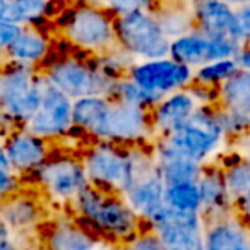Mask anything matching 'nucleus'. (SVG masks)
<instances>
[{"instance_id": "obj_1", "label": "nucleus", "mask_w": 250, "mask_h": 250, "mask_svg": "<svg viewBox=\"0 0 250 250\" xmlns=\"http://www.w3.org/2000/svg\"><path fill=\"white\" fill-rule=\"evenodd\" d=\"M59 29L67 45L89 59L117 46L113 16L86 0L72 9H63Z\"/></svg>"}, {"instance_id": "obj_2", "label": "nucleus", "mask_w": 250, "mask_h": 250, "mask_svg": "<svg viewBox=\"0 0 250 250\" xmlns=\"http://www.w3.org/2000/svg\"><path fill=\"white\" fill-rule=\"evenodd\" d=\"M158 139H163L168 146L201 165L214 163L223 156V149L229 144L216 120L214 104L199 106L187 124Z\"/></svg>"}, {"instance_id": "obj_3", "label": "nucleus", "mask_w": 250, "mask_h": 250, "mask_svg": "<svg viewBox=\"0 0 250 250\" xmlns=\"http://www.w3.org/2000/svg\"><path fill=\"white\" fill-rule=\"evenodd\" d=\"M52 87L65 94L70 101L84 96H108L115 79L104 76L89 57L65 55L48 60L40 69Z\"/></svg>"}, {"instance_id": "obj_4", "label": "nucleus", "mask_w": 250, "mask_h": 250, "mask_svg": "<svg viewBox=\"0 0 250 250\" xmlns=\"http://www.w3.org/2000/svg\"><path fill=\"white\" fill-rule=\"evenodd\" d=\"M45 77L40 70L16 63L0 65V113L22 127L42 100Z\"/></svg>"}, {"instance_id": "obj_5", "label": "nucleus", "mask_w": 250, "mask_h": 250, "mask_svg": "<svg viewBox=\"0 0 250 250\" xmlns=\"http://www.w3.org/2000/svg\"><path fill=\"white\" fill-rule=\"evenodd\" d=\"M79 158L87 182L103 192L122 195L132 185L134 177L127 147L106 141H93Z\"/></svg>"}, {"instance_id": "obj_6", "label": "nucleus", "mask_w": 250, "mask_h": 250, "mask_svg": "<svg viewBox=\"0 0 250 250\" xmlns=\"http://www.w3.org/2000/svg\"><path fill=\"white\" fill-rule=\"evenodd\" d=\"M115 42L134 60H156L168 57L170 40L163 35L154 12L136 11L113 18Z\"/></svg>"}, {"instance_id": "obj_7", "label": "nucleus", "mask_w": 250, "mask_h": 250, "mask_svg": "<svg viewBox=\"0 0 250 250\" xmlns=\"http://www.w3.org/2000/svg\"><path fill=\"white\" fill-rule=\"evenodd\" d=\"M22 184H33L52 201L70 204L89 182L79 156L52 153L38 170L22 178Z\"/></svg>"}, {"instance_id": "obj_8", "label": "nucleus", "mask_w": 250, "mask_h": 250, "mask_svg": "<svg viewBox=\"0 0 250 250\" xmlns=\"http://www.w3.org/2000/svg\"><path fill=\"white\" fill-rule=\"evenodd\" d=\"M216 104V89L190 84L188 87L163 96L149 110L151 130L154 139L180 129L199 106Z\"/></svg>"}, {"instance_id": "obj_9", "label": "nucleus", "mask_w": 250, "mask_h": 250, "mask_svg": "<svg viewBox=\"0 0 250 250\" xmlns=\"http://www.w3.org/2000/svg\"><path fill=\"white\" fill-rule=\"evenodd\" d=\"M22 129L55 146L57 143L65 139L74 129L72 101L45 81L38 108L33 117L22 125Z\"/></svg>"}, {"instance_id": "obj_10", "label": "nucleus", "mask_w": 250, "mask_h": 250, "mask_svg": "<svg viewBox=\"0 0 250 250\" xmlns=\"http://www.w3.org/2000/svg\"><path fill=\"white\" fill-rule=\"evenodd\" d=\"M127 77L158 98L194 84V70L170 57L156 60H136L127 70Z\"/></svg>"}, {"instance_id": "obj_11", "label": "nucleus", "mask_w": 250, "mask_h": 250, "mask_svg": "<svg viewBox=\"0 0 250 250\" xmlns=\"http://www.w3.org/2000/svg\"><path fill=\"white\" fill-rule=\"evenodd\" d=\"M101 141L122 147L151 146L154 136L151 130L149 110L111 100Z\"/></svg>"}, {"instance_id": "obj_12", "label": "nucleus", "mask_w": 250, "mask_h": 250, "mask_svg": "<svg viewBox=\"0 0 250 250\" xmlns=\"http://www.w3.org/2000/svg\"><path fill=\"white\" fill-rule=\"evenodd\" d=\"M240 46L243 45H238L228 36H209L194 29L171 40L168 57L195 70L214 60L233 59Z\"/></svg>"}, {"instance_id": "obj_13", "label": "nucleus", "mask_w": 250, "mask_h": 250, "mask_svg": "<svg viewBox=\"0 0 250 250\" xmlns=\"http://www.w3.org/2000/svg\"><path fill=\"white\" fill-rule=\"evenodd\" d=\"M163 250H204L202 218L199 212H180L165 208L149 225Z\"/></svg>"}, {"instance_id": "obj_14", "label": "nucleus", "mask_w": 250, "mask_h": 250, "mask_svg": "<svg viewBox=\"0 0 250 250\" xmlns=\"http://www.w3.org/2000/svg\"><path fill=\"white\" fill-rule=\"evenodd\" d=\"M2 146L7 156L9 168L21 178L38 170L53 153V144L40 139L22 127L12 130Z\"/></svg>"}, {"instance_id": "obj_15", "label": "nucleus", "mask_w": 250, "mask_h": 250, "mask_svg": "<svg viewBox=\"0 0 250 250\" xmlns=\"http://www.w3.org/2000/svg\"><path fill=\"white\" fill-rule=\"evenodd\" d=\"M52 38L42 26H24L5 53V63L40 70L52 55Z\"/></svg>"}, {"instance_id": "obj_16", "label": "nucleus", "mask_w": 250, "mask_h": 250, "mask_svg": "<svg viewBox=\"0 0 250 250\" xmlns=\"http://www.w3.org/2000/svg\"><path fill=\"white\" fill-rule=\"evenodd\" d=\"M163 194H165V184L160 178V175H158L156 168H154L149 173L137 178L122 194V199L143 219V223H146L149 226L165 211V208H167L165 206Z\"/></svg>"}, {"instance_id": "obj_17", "label": "nucleus", "mask_w": 250, "mask_h": 250, "mask_svg": "<svg viewBox=\"0 0 250 250\" xmlns=\"http://www.w3.org/2000/svg\"><path fill=\"white\" fill-rule=\"evenodd\" d=\"M151 154H153L154 168L165 185L197 182L204 168V165L178 153L163 139H154L151 143Z\"/></svg>"}, {"instance_id": "obj_18", "label": "nucleus", "mask_w": 250, "mask_h": 250, "mask_svg": "<svg viewBox=\"0 0 250 250\" xmlns=\"http://www.w3.org/2000/svg\"><path fill=\"white\" fill-rule=\"evenodd\" d=\"M202 238L204 250H250L247 223L233 212L202 221Z\"/></svg>"}, {"instance_id": "obj_19", "label": "nucleus", "mask_w": 250, "mask_h": 250, "mask_svg": "<svg viewBox=\"0 0 250 250\" xmlns=\"http://www.w3.org/2000/svg\"><path fill=\"white\" fill-rule=\"evenodd\" d=\"M199 195H201V218L202 221L221 218L231 214L233 206L223 182L221 168L218 163L204 165L202 173L197 180Z\"/></svg>"}, {"instance_id": "obj_20", "label": "nucleus", "mask_w": 250, "mask_h": 250, "mask_svg": "<svg viewBox=\"0 0 250 250\" xmlns=\"http://www.w3.org/2000/svg\"><path fill=\"white\" fill-rule=\"evenodd\" d=\"M225 182L226 192L231 201L233 214L238 216L243 223L249 218V194H250V165L247 158L233 156L223 158V163L219 165Z\"/></svg>"}, {"instance_id": "obj_21", "label": "nucleus", "mask_w": 250, "mask_h": 250, "mask_svg": "<svg viewBox=\"0 0 250 250\" xmlns=\"http://www.w3.org/2000/svg\"><path fill=\"white\" fill-rule=\"evenodd\" d=\"M111 98L108 96H84L72 101V127L76 132L101 141Z\"/></svg>"}, {"instance_id": "obj_22", "label": "nucleus", "mask_w": 250, "mask_h": 250, "mask_svg": "<svg viewBox=\"0 0 250 250\" xmlns=\"http://www.w3.org/2000/svg\"><path fill=\"white\" fill-rule=\"evenodd\" d=\"M194 29L209 36H228L231 31L235 9L221 0H192L190 4Z\"/></svg>"}, {"instance_id": "obj_23", "label": "nucleus", "mask_w": 250, "mask_h": 250, "mask_svg": "<svg viewBox=\"0 0 250 250\" xmlns=\"http://www.w3.org/2000/svg\"><path fill=\"white\" fill-rule=\"evenodd\" d=\"M53 2L43 0H5L0 9V19L19 28L42 26L53 16Z\"/></svg>"}, {"instance_id": "obj_24", "label": "nucleus", "mask_w": 250, "mask_h": 250, "mask_svg": "<svg viewBox=\"0 0 250 250\" xmlns=\"http://www.w3.org/2000/svg\"><path fill=\"white\" fill-rule=\"evenodd\" d=\"M42 216V206L38 199L24 187L0 204V218L9 228H29L36 225Z\"/></svg>"}, {"instance_id": "obj_25", "label": "nucleus", "mask_w": 250, "mask_h": 250, "mask_svg": "<svg viewBox=\"0 0 250 250\" xmlns=\"http://www.w3.org/2000/svg\"><path fill=\"white\" fill-rule=\"evenodd\" d=\"M216 106L250 115V70H236L216 87Z\"/></svg>"}, {"instance_id": "obj_26", "label": "nucleus", "mask_w": 250, "mask_h": 250, "mask_svg": "<svg viewBox=\"0 0 250 250\" xmlns=\"http://www.w3.org/2000/svg\"><path fill=\"white\" fill-rule=\"evenodd\" d=\"M153 12L163 35L170 42L194 31V19H192L190 7L182 0H160V4Z\"/></svg>"}, {"instance_id": "obj_27", "label": "nucleus", "mask_w": 250, "mask_h": 250, "mask_svg": "<svg viewBox=\"0 0 250 250\" xmlns=\"http://www.w3.org/2000/svg\"><path fill=\"white\" fill-rule=\"evenodd\" d=\"M96 240L76 221H57L46 233L50 250H94Z\"/></svg>"}, {"instance_id": "obj_28", "label": "nucleus", "mask_w": 250, "mask_h": 250, "mask_svg": "<svg viewBox=\"0 0 250 250\" xmlns=\"http://www.w3.org/2000/svg\"><path fill=\"white\" fill-rule=\"evenodd\" d=\"M165 206L180 212H199L201 214V195L197 182L165 185Z\"/></svg>"}, {"instance_id": "obj_29", "label": "nucleus", "mask_w": 250, "mask_h": 250, "mask_svg": "<svg viewBox=\"0 0 250 250\" xmlns=\"http://www.w3.org/2000/svg\"><path fill=\"white\" fill-rule=\"evenodd\" d=\"M110 98L118 103L130 104V106L144 108V110H151L161 98L154 96V94L147 93L146 89H143L141 86H137L134 81H130L127 76L115 79L113 87H111Z\"/></svg>"}, {"instance_id": "obj_30", "label": "nucleus", "mask_w": 250, "mask_h": 250, "mask_svg": "<svg viewBox=\"0 0 250 250\" xmlns=\"http://www.w3.org/2000/svg\"><path fill=\"white\" fill-rule=\"evenodd\" d=\"M238 70L233 59H223L209 62L202 67H197L194 70V84L209 89H216L221 83H225L228 77Z\"/></svg>"}, {"instance_id": "obj_31", "label": "nucleus", "mask_w": 250, "mask_h": 250, "mask_svg": "<svg viewBox=\"0 0 250 250\" xmlns=\"http://www.w3.org/2000/svg\"><path fill=\"white\" fill-rule=\"evenodd\" d=\"M93 62L104 76H108L110 79H120V77L127 76V70L130 69L136 60L130 55L124 52L118 46H113L108 52L101 53L98 57H93Z\"/></svg>"}, {"instance_id": "obj_32", "label": "nucleus", "mask_w": 250, "mask_h": 250, "mask_svg": "<svg viewBox=\"0 0 250 250\" xmlns=\"http://www.w3.org/2000/svg\"><path fill=\"white\" fill-rule=\"evenodd\" d=\"M86 2L103 9V11H106L113 18L136 11L153 12L158 7V4H160V0H86Z\"/></svg>"}, {"instance_id": "obj_33", "label": "nucleus", "mask_w": 250, "mask_h": 250, "mask_svg": "<svg viewBox=\"0 0 250 250\" xmlns=\"http://www.w3.org/2000/svg\"><path fill=\"white\" fill-rule=\"evenodd\" d=\"M229 38L238 45H250V5L235 9Z\"/></svg>"}, {"instance_id": "obj_34", "label": "nucleus", "mask_w": 250, "mask_h": 250, "mask_svg": "<svg viewBox=\"0 0 250 250\" xmlns=\"http://www.w3.org/2000/svg\"><path fill=\"white\" fill-rule=\"evenodd\" d=\"M24 187L22 178L11 168H0V204Z\"/></svg>"}, {"instance_id": "obj_35", "label": "nucleus", "mask_w": 250, "mask_h": 250, "mask_svg": "<svg viewBox=\"0 0 250 250\" xmlns=\"http://www.w3.org/2000/svg\"><path fill=\"white\" fill-rule=\"evenodd\" d=\"M19 26H14L11 22H5L0 19V65L5 63V53H7L11 43L19 33Z\"/></svg>"}, {"instance_id": "obj_36", "label": "nucleus", "mask_w": 250, "mask_h": 250, "mask_svg": "<svg viewBox=\"0 0 250 250\" xmlns=\"http://www.w3.org/2000/svg\"><path fill=\"white\" fill-rule=\"evenodd\" d=\"M238 70H250V45H243L233 57Z\"/></svg>"}, {"instance_id": "obj_37", "label": "nucleus", "mask_w": 250, "mask_h": 250, "mask_svg": "<svg viewBox=\"0 0 250 250\" xmlns=\"http://www.w3.org/2000/svg\"><path fill=\"white\" fill-rule=\"evenodd\" d=\"M14 129H18V125H16L12 120H9V118L5 117V115L0 113V144H2L5 139H7V136Z\"/></svg>"}, {"instance_id": "obj_38", "label": "nucleus", "mask_w": 250, "mask_h": 250, "mask_svg": "<svg viewBox=\"0 0 250 250\" xmlns=\"http://www.w3.org/2000/svg\"><path fill=\"white\" fill-rule=\"evenodd\" d=\"M0 250H18L9 236H0Z\"/></svg>"}, {"instance_id": "obj_39", "label": "nucleus", "mask_w": 250, "mask_h": 250, "mask_svg": "<svg viewBox=\"0 0 250 250\" xmlns=\"http://www.w3.org/2000/svg\"><path fill=\"white\" fill-rule=\"evenodd\" d=\"M226 5H229L231 9H238V7H245V5H250V0H221Z\"/></svg>"}, {"instance_id": "obj_40", "label": "nucleus", "mask_w": 250, "mask_h": 250, "mask_svg": "<svg viewBox=\"0 0 250 250\" xmlns=\"http://www.w3.org/2000/svg\"><path fill=\"white\" fill-rule=\"evenodd\" d=\"M0 168H9L7 156H5V151H4V146H2V144H0Z\"/></svg>"}, {"instance_id": "obj_41", "label": "nucleus", "mask_w": 250, "mask_h": 250, "mask_svg": "<svg viewBox=\"0 0 250 250\" xmlns=\"http://www.w3.org/2000/svg\"><path fill=\"white\" fill-rule=\"evenodd\" d=\"M5 4V0H0V9H2V5Z\"/></svg>"}, {"instance_id": "obj_42", "label": "nucleus", "mask_w": 250, "mask_h": 250, "mask_svg": "<svg viewBox=\"0 0 250 250\" xmlns=\"http://www.w3.org/2000/svg\"><path fill=\"white\" fill-rule=\"evenodd\" d=\"M43 2H53V0H43Z\"/></svg>"}]
</instances>
